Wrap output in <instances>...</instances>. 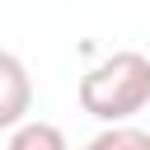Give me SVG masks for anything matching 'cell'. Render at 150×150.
I'll return each instance as SVG.
<instances>
[{
    "mask_svg": "<svg viewBox=\"0 0 150 150\" xmlns=\"http://www.w3.org/2000/svg\"><path fill=\"white\" fill-rule=\"evenodd\" d=\"M150 103V56L112 52L80 75V108L98 122H131Z\"/></svg>",
    "mask_w": 150,
    "mask_h": 150,
    "instance_id": "1",
    "label": "cell"
},
{
    "mask_svg": "<svg viewBox=\"0 0 150 150\" xmlns=\"http://www.w3.org/2000/svg\"><path fill=\"white\" fill-rule=\"evenodd\" d=\"M33 112V75L14 52H0V131H14Z\"/></svg>",
    "mask_w": 150,
    "mask_h": 150,
    "instance_id": "2",
    "label": "cell"
},
{
    "mask_svg": "<svg viewBox=\"0 0 150 150\" xmlns=\"http://www.w3.org/2000/svg\"><path fill=\"white\" fill-rule=\"evenodd\" d=\"M5 150H70L66 145V131L56 122H42V117H23L14 131H9V145Z\"/></svg>",
    "mask_w": 150,
    "mask_h": 150,
    "instance_id": "3",
    "label": "cell"
},
{
    "mask_svg": "<svg viewBox=\"0 0 150 150\" xmlns=\"http://www.w3.org/2000/svg\"><path fill=\"white\" fill-rule=\"evenodd\" d=\"M80 150H150V131L131 127V122H108L94 141H84Z\"/></svg>",
    "mask_w": 150,
    "mask_h": 150,
    "instance_id": "4",
    "label": "cell"
}]
</instances>
